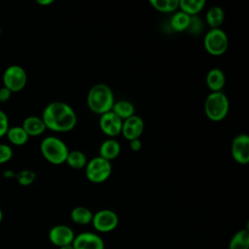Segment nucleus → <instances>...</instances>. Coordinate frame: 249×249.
<instances>
[{
    "label": "nucleus",
    "mask_w": 249,
    "mask_h": 249,
    "mask_svg": "<svg viewBox=\"0 0 249 249\" xmlns=\"http://www.w3.org/2000/svg\"><path fill=\"white\" fill-rule=\"evenodd\" d=\"M16 179L19 185L29 186L35 181L36 173L30 169H22L16 174Z\"/></svg>",
    "instance_id": "obj_26"
},
{
    "label": "nucleus",
    "mask_w": 249,
    "mask_h": 249,
    "mask_svg": "<svg viewBox=\"0 0 249 249\" xmlns=\"http://www.w3.org/2000/svg\"><path fill=\"white\" fill-rule=\"evenodd\" d=\"M2 80L5 88L12 92H18L26 86L27 74L21 66L14 64L5 69Z\"/></svg>",
    "instance_id": "obj_7"
},
{
    "label": "nucleus",
    "mask_w": 249,
    "mask_h": 249,
    "mask_svg": "<svg viewBox=\"0 0 249 249\" xmlns=\"http://www.w3.org/2000/svg\"><path fill=\"white\" fill-rule=\"evenodd\" d=\"M36 3L39 5H42V6H47V5L53 3V0H37Z\"/></svg>",
    "instance_id": "obj_33"
},
{
    "label": "nucleus",
    "mask_w": 249,
    "mask_h": 249,
    "mask_svg": "<svg viewBox=\"0 0 249 249\" xmlns=\"http://www.w3.org/2000/svg\"><path fill=\"white\" fill-rule=\"evenodd\" d=\"M120 119L123 121L134 115V106L130 101L127 100H118L115 101L112 110Z\"/></svg>",
    "instance_id": "obj_20"
},
{
    "label": "nucleus",
    "mask_w": 249,
    "mask_h": 249,
    "mask_svg": "<svg viewBox=\"0 0 249 249\" xmlns=\"http://www.w3.org/2000/svg\"><path fill=\"white\" fill-rule=\"evenodd\" d=\"M74 249H104L103 239L96 233L86 231L75 235L72 242Z\"/></svg>",
    "instance_id": "obj_12"
},
{
    "label": "nucleus",
    "mask_w": 249,
    "mask_h": 249,
    "mask_svg": "<svg viewBox=\"0 0 249 249\" xmlns=\"http://www.w3.org/2000/svg\"><path fill=\"white\" fill-rule=\"evenodd\" d=\"M230 109L229 98L223 91L211 92L204 102V112L206 117L213 122L224 120Z\"/></svg>",
    "instance_id": "obj_4"
},
{
    "label": "nucleus",
    "mask_w": 249,
    "mask_h": 249,
    "mask_svg": "<svg viewBox=\"0 0 249 249\" xmlns=\"http://www.w3.org/2000/svg\"><path fill=\"white\" fill-rule=\"evenodd\" d=\"M9 127V119L6 113L0 110V138L6 135Z\"/></svg>",
    "instance_id": "obj_28"
},
{
    "label": "nucleus",
    "mask_w": 249,
    "mask_h": 249,
    "mask_svg": "<svg viewBox=\"0 0 249 249\" xmlns=\"http://www.w3.org/2000/svg\"><path fill=\"white\" fill-rule=\"evenodd\" d=\"M6 136L10 143H12L15 146H22L25 143H27L29 136L24 131V129L21 126L16 125L9 127Z\"/></svg>",
    "instance_id": "obj_18"
},
{
    "label": "nucleus",
    "mask_w": 249,
    "mask_h": 249,
    "mask_svg": "<svg viewBox=\"0 0 249 249\" xmlns=\"http://www.w3.org/2000/svg\"><path fill=\"white\" fill-rule=\"evenodd\" d=\"M206 85L211 92L222 91L226 85V76L219 68H212L206 74Z\"/></svg>",
    "instance_id": "obj_14"
},
{
    "label": "nucleus",
    "mask_w": 249,
    "mask_h": 249,
    "mask_svg": "<svg viewBox=\"0 0 249 249\" xmlns=\"http://www.w3.org/2000/svg\"><path fill=\"white\" fill-rule=\"evenodd\" d=\"M2 219H3V213H2V210H1V208H0V224H1V222H2Z\"/></svg>",
    "instance_id": "obj_35"
},
{
    "label": "nucleus",
    "mask_w": 249,
    "mask_h": 249,
    "mask_svg": "<svg viewBox=\"0 0 249 249\" xmlns=\"http://www.w3.org/2000/svg\"><path fill=\"white\" fill-rule=\"evenodd\" d=\"M92 212L85 206H76L71 210L70 217L72 221L78 225H88L91 223Z\"/></svg>",
    "instance_id": "obj_19"
},
{
    "label": "nucleus",
    "mask_w": 249,
    "mask_h": 249,
    "mask_svg": "<svg viewBox=\"0 0 249 249\" xmlns=\"http://www.w3.org/2000/svg\"><path fill=\"white\" fill-rule=\"evenodd\" d=\"M129 142V148L134 151V152H138L141 150L142 148V142L140 141V139H133V140H130L128 141Z\"/></svg>",
    "instance_id": "obj_31"
},
{
    "label": "nucleus",
    "mask_w": 249,
    "mask_h": 249,
    "mask_svg": "<svg viewBox=\"0 0 249 249\" xmlns=\"http://www.w3.org/2000/svg\"><path fill=\"white\" fill-rule=\"evenodd\" d=\"M229 249H249V231L247 229L236 231L229 243Z\"/></svg>",
    "instance_id": "obj_23"
},
{
    "label": "nucleus",
    "mask_w": 249,
    "mask_h": 249,
    "mask_svg": "<svg viewBox=\"0 0 249 249\" xmlns=\"http://www.w3.org/2000/svg\"><path fill=\"white\" fill-rule=\"evenodd\" d=\"M231 153L237 163L247 164L249 162V136L245 133L236 135L231 141Z\"/></svg>",
    "instance_id": "obj_9"
},
{
    "label": "nucleus",
    "mask_w": 249,
    "mask_h": 249,
    "mask_svg": "<svg viewBox=\"0 0 249 249\" xmlns=\"http://www.w3.org/2000/svg\"><path fill=\"white\" fill-rule=\"evenodd\" d=\"M13 157V150L11 146L0 143V164L9 161Z\"/></svg>",
    "instance_id": "obj_27"
},
{
    "label": "nucleus",
    "mask_w": 249,
    "mask_h": 249,
    "mask_svg": "<svg viewBox=\"0 0 249 249\" xmlns=\"http://www.w3.org/2000/svg\"><path fill=\"white\" fill-rule=\"evenodd\" d=\"M12 91L9 90L7 88H5L4 86L2 88H0V103H4L7 102L11 96H12Z\"/></svg>",
    "instance_id": "obj_30"
},
{
    "label": "nucleus",
    "mask_w": 249,
    "mask_h": 249,
    "mask_svg": "<svg viewBox=\"0 0 249 249\" xmlns=\"http://www.w3.org/2000/svg\"><path fill=\"white\" fill-rule=\"evenodd\" d=\"M201 21L200 19L196 17V16H194V17H191V19H190V24L187 28V30L193 32V33H198L201 29Z\"/></svg>",
    "instance_id": "obj_29"
},
{
    "label": "nucleus",
    "mask_w": 249,
    "mask_h": 249,
    "mask_svg": "<svg viewBox=\"0 0 249 249\" xmlns=\"http://www.w3.org/2000/svg\"><path fill=\"white\" fill-rule=\"evenodd\" d=\"M203 45L209 54L219 56L227 51L229 47V38L223 29L211 28L204 35Z\"/></svg>",
    "instance_id": "obj_6"
},
{
    "label": "nucleus",
    "mask_w": 249,
    "mask_h": 249,
    "mask_svg": "<svg viewBox=\"0 0 249 249\" xmlns=\"http://www.w3.org/2000/svg\"><path fill=\"white\" fill-rule=\"evenodd\" d=\"M16 174L13 170L11 169H7L3 172V176L6 178V179H11V178H16Z\"/></svg>",
    "instance_id": "obj_32"
},
{
    "label": "nucleus",
    "mask_w": 249,
    "mask_h": 249,
    "mask_svg": "<svg viewBox=\"0 0 249 249\" xmlns=\"http://www.w3.org/2000/svg\"><path fill=\"white\" fill-rule=\"evenodd\" d=\"M87 103L89 109L98 115L111 111L115 103L112 89L103 83L93 85L88 92Z\"/></svg>",
    "instance_id": "obj_2"
},
{
    "label": "nucleus",
    "mask_w": 249,
    "mask_h": 249,
    "mask_svg": "<svg viewBox=\"0 0 249 249\" xmlns=\"http://www.w3.org/2000/svg\"><path fill=\"white\" fill-rule=\"evenodd\" d=\"M41 118L46 128L56 132L70 131L77 124V115L74 109L63 101L49 103L43 110Z\"/></svg>",
    "instance_id": "obj_1"
},
{
    "label": "nucleus",
    "mask_w": 249,
    "mask_h": 249,
    "mask_svg": "<svg viewBox=\"0 0 249 249\" xmlns=\"http://www.w3.org/2000/svg\"><path fill=\"white\" fill-rule=\"evenodd\" d=\"M205 6L204 0H179V9L190 17L196 16Z\"/></svg>",
    "instance_id": "obj_21"
},
{
    "label": "nucleus",
    "mask_w": 249,
    "mask_h": 249,
    "mask_svg": "<svg viewBox=\"0 0 249 249\" xmlns=\"http://www.w3.org/2000/svg\"><path fill=\"white\" fill-rule=\"evenodd\" d=\"M99 157L111 161L115 160L121 153V145L114 138L104 140L99 147Z\"/></svg>",
    "instance_id": "obj_16"
},
{
    "label": "nucleus",
    "mask_w": 249,
    "mask_h": 249,
    "mask_svg": "<svg viewBox=\"0 0 249 249\" xmlns=\"http://www.w3.org/2000/svg\"><path fill=\"white\" fill-rule=\"evenodd\" d=\"M65 162L74 169H82L88 163V159L85 153L79 150L69 151Z\"/></svg>",
    "instance_id": "obj_24"
},
{
    "label": "nucleus",
    "mask_w": 249,
    "mask_h": 249,
    "mask_svg": "<svg viewBox=\"0 0 249 249\" xmlns=\"http://www.w3.org/2000/svg\"><path fill=\"white\" fill-rule=\"evenodd\" d=\"M191 17L182 11L175 12L170 18V26L176 32L187 30L190 24Z\"/></svg>",
    "instance_id": "obj_22"
},
{
    "label": "nucleus",
    "mask_w": 249,
    "mask_h": 249,
    "mask_svg": "<svg viewBox=\"0 0 249 249\" xmlns=\"http://www.w3.org/2000/svg\"><path fill=\"white\" fill-rule=\"evenodd\" d=\"M225 19V13L219 6H212L208 9L205 16L206 23L211 28H220Z\"/></svg>",
    "instance_id": "obj_17"
},
{
    "label": "nucleus",
    "mask_w": 249,
    "mask_h": 249,
    "mask_svg": "<svg viewBox=\"0 0 249 249\" xmlns=\"http://www.w3.org/2000/svg\"><path fill=\"white\" fill-rule=\"evenodd\" d=\"M40 151L44 159L52 164L59 165L65 162L69 149L58 137L47 136L40 144Z\"/></svg>",
    "instance_id": "obj_3"
},
{
    "label": "nucleus",
    "mask_w": 249,
    "mask_h": 249,
    "mask_svg": "<svg viewBox=\"0 0 249 249\" xmlns=\"http://www.w3.org/2000/svg\"><path fill=\"white\" fill-rule=\"evenodd\" d=\"M0 35H1V27H0Z\"/></svg>",
    "instance_id": "obj_36"
},
{
    "label": "nucleus",
    "mask_w": 249,
    "mask_h": 249,
    "mask_svg": "<svg viewBox=\"0 0 249 249\" xmlns=\"http://www.w3.org/2000/svg\"><path fill=\"white\" fill-rule=\"evenodd\" d=\"M122 126H123V120L120 119L112 111H109L100 115L99 127L101 131L105 135L109 136L110 138H113L119 135L122 131Z\"/></svg>",
    "instance_id": "obj_10"
},
{
    "label": "nucleus",
    "mask_w": 249,
    "mask_h": 249,
    "mask_svg": "<svg viewBox=\"0 0 249 249\" xmlns=\"http://www.w3.org/2000/svg\"><path fill=\"white\" fill-rule=\"evenodd\" d=\"M58 249H74L73 245L70 244V245H66V246H62V247H59Z\"/></svg>",
    "instance_id": "obj_34"
},
{
    "label": "nucleus",
    "mask_w": 249,
    "mask_h": 249,
    "mask_svg": "<svg viewBox=\"0 0 249 249\" xmlns=\"http://www.w3.org/2000/svg\"><path fill=\"white\" fill-rule=\"evenodd\" d=\"M74 237V231L66 225H56L49 231L50 241L58 248L72 244Z\"/></svg>",
    "instance_id": "obj_11"
},
{
    "label": "nucleus",
    "mask_w": 249,
    "mask_h": 249,
    "mask_svg": "<svg viewBox=\"0 0 249 249\" xmlns=\"http://www.w3.org/2000/svg\"><path fill=\"white\" fill-rule=\"evenodd\" d=\"M91 224L97 231L109 232L117 228L119 217L113 210L101 209L93 214Z\"/></svg>",
    "instance_id": "obj_8"
},
{
    "label": "nucleus",
    "mask_w": 249,
    "mask_h": 249,
    "mask_svg": "<svg viewBox=\"0 0 249 249\" xmlns=\"http://www.w3.org/2000/svg\"><path fill=\"white\" fill-rule=\"evenodd\" d=\"M112 173L111 162L99 156L88 160L85 166V174L87 179L94 184L105 182Z\"/></svg>",
    "instance_id": "obj_5"
},
{
    "label": "nucleus",
    "mask_w": 249,
    "mask_h": 249,
    "mask_svg": "<svg viewBox=\"0 0 249 249\" xmlns=\"http://www.w3.org/2000/svg\"><path fill=\"white\" fill-rule=\"evenodd\" d=\"M144 130V122L141 117L133 115L126 120L123 121V126L121 133L123 136L130 141L133 139H138Z\"/></svg>",
    "instance_id": "obj_13"
},
{
    "label": "nucleus",
    "mask_w": 249,
    "mask_h": 249,
    "mask_svg": "<svg viewBox=\"0 0 249 249\" xmlns=\"http://www.w3.org/2000/svg\"><path fill=\"white\" fill-rule=\"evenodd\" d=\"M21 127L24 129L28 136H39L43 134L47 129L42 118L38 116L26 117L22 122Z\"/></svg>",
    "instance_id": "obj_15"
},
{
    "label": "nucleus",
    "mask_w": 249,
    "mask_h": 249,
    "mask_svg": "<svg viewBox=\"0 0 249 249\" xmlns=\"http://www.w3.org/2000/svg\"><path fill=\"white\" fill-rule=\"evenodd\" d=\"M150 4L160 13H173L179 9V0H151Z\"/></svg>",
    "instance_id": "obj_25"
}]
</instances>
